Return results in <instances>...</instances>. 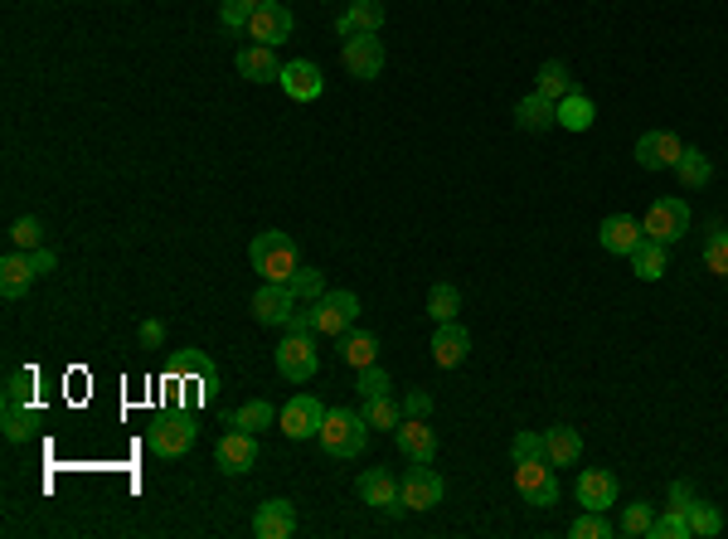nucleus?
<instances>
[{
	"label": "nucleus",
	"mask_w": 728,
	"mask_h": 539,
	"mask_svg": "<svg viewBox=\"0 0 728 539\" xmlns=\"http://www.w3.org/2000/svg\"><path fill=\"white\" fill-rule=\"evenodd\" d=\"M369 423H364V409H326V423H321L316 442L330 452V457L350 462L369 448Z\"/></svg>",
	"instance_id": "obj_1"
},
{
	"label": "nucleus",
	"mask_w": 728,
	"mask_h": 539,
	"mask_svg": "<svg viewBox=\"0 0 728 539\" xmlns=\"http://www.w3.org/2000/svg\"><path fill=\"white\" fill-rule=\"evenodd\" d=\"M248 258H253V273L263 277V283H291L301 267V253L297 243H291V234L283 229H263L248 243Z\"/></svg>",
	"instance_id": "obj_2"
},
{
	"label": "nucleus",
	"mask_w": 728,
	"mask_h": 539,
	"mask_svg": "<svg viewBox=\"0 0 728 539\" xmlns=\"http://www.w3.org/2000/svg\"><path fill=\"white\" fill-rule=\"evenodd\" d=\"M165 375L185 379V389H190L185 409H200V403L214 399V389H218V365L204 355V350H175V355L165 360Z\"/></svg>",
	"instance_id": "obj_3"
},
{
	"label": "nucleus",
	"mask_w": 728,
	"mask_h": 539,
	"mask_svg": "<svg viewBox=\"0 0 728 539\" xmlns=\"http://www.w3.org/2000/svg\"><path fill=\"white\" fill-rule=\"evenodd\" d=\"M200 438V423H194V409H180V413H161V418L146 428V448L155 457H185Z\"/></svg>",
	"instance_id": "obj_4"
},
{
	"label": "nucleus",
	"mask_w": 728,
	"mask_h": 539,
	"mask_svg": "<svg viewBox=\"0 0 728 539\" xmlns=\"http://www.w3.org/2000/svg\"><path fill=\"white\" fill-rule=\"evenodd\" d=\"M442 496H447V481L432 472V462H413L409 472L399 476L403 511H432V505H442Z\"/></svg>",
	"instance_id": "obj_5"
},
{
	"label": "nucleus",
	"mask_w": 728,
	"mask_h": 539,
	"mask_svg": "<svg viewBox=\"0 0 728 539\" xmlns=\"http://www.w3.org/2000/svg\"><path fill=\"white\" fill-rule=\"evenodd\" d=\"M515 491L525 496L529 505L549 511V505L558 501V476H554V466H549V457H525V462H515Z\"/></svg>",
	"instance_id": "obj_6"
},
{
	"label": "nucleus",
	"mask_w": 728,
	"mask_h": 539,
	"mask_svg": "<svg viewBox=\"0 0 728 539\" xmlns=\"http://www.w3.org/2000/svg\"><path fill=\"white\" fill-rule=\"evenodd\" d=\"M641 229H647V238H655V243H680L685 234H690V204L675 200V195H665V200L651 204V214L641 220Z\"/></svg>",
	"instance_id": "obj_7"
},
{
	"label": "nucleus",
	"mask_w": 728,
	"mask_h": 539,
	"mask_svg": "<svg viewBox=\"0 0 728 539\" xmlns=\"http://www.w3.org/2000/svg\"><path fill=\"white\" fill-rule=\"evenodd\" d=\"M311 316H316V336H346L360 321V297L355 292H326L311 302Z\"/></svg>",
	"instance_id": "obj_8"
},
{
	"label": "nucleus",
	"mask_w": 728,
	"mask_h": 539,
	"mask_svg": "<svg viewBox=\"0 0 728 539\" xmlns=\"http://www.w3.org/2000/svg\"><path fill=\"white\" fill-rule=\"evenodd\" d=\"M273 360H277V375L291 379V385H306L321 369V355H316V346H311V336H291V330H287L283 346L273 350Z\"/></svg>",
	"instance_id": "obj_9"
},
{
	"label": "nucleus",
	"mask_w": 728,
	"mask_h": 539,
	"mask_svg": "<svg viewBox=\"0 0 728 539\" xmlns=\"http://www.w3.org/2000/svg\"><path fill=\"white\" fill-rule=\"evenodd\" d=\"M277 423H283L287 438L311 442V438L321 433V423H326V409H321V399H311V393H297V399H291L287 409L277 413Z\"/></svg>",
	"instance_id": "obj_10"
},
{
	"label": "nucleus",
	"mask_w": 728,
	"mask_h": 539,
	"mask_svg": "<svg viewBox=\"0 0 728 539\" xmlns=\"http://www.w3.org/2000/svg\"><path fill=\"white\" fill-rule=\"evenodd\" d=\"M214 462H218V472H228V476L253 472L258 466V433H243V428L224 433L218 448H214Z\"/></svg>",
	"instance_id": "obj_11"
},
{
	"label": "nucleus",
	"mask_w": 728,
	"mask_h": 539,
	"mask_svg": "<svg viewBox=\"0 0 728 539\" xmlns=\"http://www.w3.org/2000/svg\"><path fill=\"white\" fill-rule=\"evenodd\" d=\"M297 302L301 297L291 292V283H263L253 292V316L263 321V326H287V321L297 316Z\"/></svg>",
	"instance_id": "obj_12"
},
{
	"label": "nucleus",
	"mask_w": 728,
	"mask_h": 539,
	"mask_svg": "<svg viewBox=\"0 0 728 539\" xmlns=\"http://www.w3.org/2000/svg\"><path fill=\"white\" fill-rule=\"evenodd\" d=\"M685 155V141L675 131H641L637 137V165L641 171H675V161Z\"/></svg>",
	"instance_id": "obj_13"
},
{
	"label": "nucleus",
	"mask_w": 728,
	"mask_h": 539,
	"mask_svg": "<svg viewBox=\"0 0 728 539\" xmlns=\"http://www.w3.org/2000/svg\"><path fill=\"white\" fill-rule=\"evenodd\" d=\"M355 491H360V501H364V505H374V511H384V515H403L399 481H393V476L384 472V466H369V472H360Z\"/></svg>",
	"instance_id": "obj_14"
},
{
	"label": "nucleus",
	"mask_w": 728,
	"mask_h": 539,
	"mask_svg": "<svg viewBox=\"0 0 728 539\" xmlns=\"http://www.w3.org/2000/svg\"><path fill=\"white\" fill-rule=\"evenodd\" d=\"M340 59H346L350 78H379L384 74V39L379 35H355L346 39V49H340Z\"/></svg>",
	"instance_id": "obj_15"
},
{
	"label": "nucleus",
	"mask_w": 728,
	"mask_h": 539,
	"mask_svg": "<svg viewBox=\"0 0 728 539\" xmlns=\"http://www.w3.org/2000/svg\"><path fill=\"white\" fill-rule=\"evenodd\" d=\"M248 35L258 39V45H283V39H291V10L277 5V0H263V5L253 10V20H248Z\"/></svg>",
	"instance_id": "obj_16"
},
{
	"label": "nucleus",
	"mask_w": 728,
	"mask_h": 539,
	"mask_svg": "<svg viewBox=\"0 0 728 539\" xmlns=\"http://www.w3.org/2000/svg\"><path fill=\"white\" fill-rule=\"evenodd\" d=\"M466 355H472V336H466L462 321H437V330H432V360L437 365L456 369Z\"/></svg>",
	"instance_id": "obj_17"
},
{
	"label": "nucleus",
	"mask_w": 728,
	"mask_h": 539,
	"mask_svg": "<svg viewBox=\"0 0 728 539\" xmlns=\"http://www.w3.org/2000/svg\"><path fill=\"white\" fill-rule=\"evenodd\" d=\"M283 92L291 102H316L321 92H326V78H321V64H311V59H297V64H283Z\"/></svg>",
	"instance_id": "obj_18"
},
{
	"label": "nucleus",
	"mask_w": 728,
	"mask_h": 539,
	"mask_svg": "<svg viewBox=\"0 0 728 539\" xmlns=\"http://www.w3.org/2000/svg\"><path fill=\"white\" fill-rule=\"evenodd\" d=\"M29 283H39L35 258L20 253V248H10V253L0 258V297H5V302H15V297L29 292Z\"/></svg>",
	"instance_id": "obj_19"
},
{
	"label": "nucleus",
	"mask_w": 728,
	"mask_h": 539,
	"mask_svg": "<svg viewBox=\"0 0 728 539\" xmlns=\"http://www.w3.org/2000/svg\"><path fill=\"white\" fill-rule=\"evenodd\" d=\"M253 535L258 539H291L297 535V505L291 501H263L258 505V515H253Z\"/></svg>",
	"instance_id": "obj_20"
},
{
	"label": "nucleus",
	"mask_w": 728,
	"mask_h": 539,
	"mask_svg": "<svg viewBox=\"0 0 728 539\" xmlns=\"http://www.w3.org/2000/svg\"><path fill=\"white\" fill-rule=\"evenodd\" d=\"M578 505L582 511H612L617 505V476L602 472V466L578 472Z\"/></svg>",
	"instance_id": "obj_21"
},
{
	"label": "nucleus",
	"mask_w": 728,
	"mask_h": 539,
	"mask_svg": "<svg viewBox=\"0 0 728 539\" xmlns=\"http://www.w3.org/2000/svg\"><path fill=\"white\" fill-rule=\"evenodd\" d=\"M393 442H399V452L409 462H432L437 457V433L428 428V418H403L399 428H393Z\"/></svg>",
	"instance_id": "obj_22"
},
{
	"label": "nucleus",
	"mask_w": 728,
	"mask_h": 539,
	"mask_svg": "<svg viewBox=\"0 0 728 539\" xmlns=\"http://www.w3.org/2000/svg\"><path fill=\"white\" fill-rule=\"evenodd\" d=\"M340 39H355V35H379L384 29V0H350L336 20Z\"/></svg>",
	"instance_id": "obj_23"
},
{
	"label": "nucleus",
	"mask_w": 728,
	"mask_h": 539,
	"mask_svg": "<svg viewBox=\"0 0 728 539\" xmlns=\"http://www.w3.org/2000/svg\"><path fill=\"white\" fill-rule=\"evenodd\" d=\"M641 238H647V229H641V220H631V214H607L598 229V243L617 258H631V248H637Z\"/></svg>",
	"instance_id": "obj_24"
},
{
	"label": "nucleus",
	"mask_w": 728,
	"mask_h": 539,
	"mask_svg": "<svg viewBox=\"0 0 728 539\" xmlns=\"http://www.w3.org/2000/svg\"><path fill=\"white\" fill-rule=\"evenodd\" d=\"M515 127L519 131H549V127H558V102L554 98H544V92H529V98H519L515 102Z\"/></svg>",
	"instance_id": "obj_25"
},
{
	"label": "nucleus",
	"mask_w": 728,
	"mask_h": 539,
	"mask_svg": "<svg viewBox=\"0 0 728 539\" xmlns=\"http://www.w3.org/2000/svg\"><path fill=\"white\" fill-rule=\"evenodd\" d=\"M238 74H243L248 83H277L283 78V64H277V54H273V45H248V49H238Z\"/></svg>",
	"instance_id": "obj_26"
},
{
	"label": "nucleus",
	"mask_w": 728,
	"mask_h": 539,
	"mask_svg": "<svg viewBox=\"0 0 728 539\" xmlns=\"http://www.w3.org/2000/svg\"><path fill=\"white\" fill-rule=\"evenodd\" d=\"M665 267H670V248L655 243V238H641L637 248H631V273L641 277V283H661Z\"/></svg>",
	"instance_id": "obj_27"
},
{
	"label": "nucleus",
	"mask_w": 728,
	"mask_h": 539,
	"mask_svg": "<svg viewBox=\"0 0 728 539\" xmlns=\"http://www.w3.org/2000/svg\"><path fill=\"white\" fill-rule=\"evenodd\" d=\"M544 457H549V466H574V462L582 457V438H578V428H568V423L549 428V433H544Z\"/></svg>",
	"instance_id": "obj_28"
},
{
	"label": "nucleus",
	"mask_w": 728,
	"mask_h": 539,
	"mask_svg": "<svg viewBox=\"0 0 728 539\" xmlns=\"http://www.w3.org/2000/svg\"><path fill=\"white\" fill-rule=\"evenodd\" d=\"M340 360H346L350 369L379 365V336H369V330H355V326H350L346 336H340Z\"/></svg>",
	"instance_id": "obj_29"
},
{
	"label": "nucleus",
	"mask_w": 728,
	"mask_h": 539,
	"mask_svg": "<svg viewBox=\"0 0 728 539\" xmlns=\"http://www.w3.org/2000/svg\"><path fill=\"white\" fill-rule=\"evenodd\" d=\"M592 122H598V108H592V98L582 88H574L568 98H558V127L564 131H588Z\"/></svg>",
	"instance_id": "obj_30"
},
{
	"label": "nucleus",
	"mask_w": 728,
	"mask_h": 539,
	"mask_svg": "<svg viewBox=\"0 0 728 539\" xmlns=\"http://www.w3.org/2000/svg\"><path fill=\"white\" fill-rule=\"evenodd\" d=\"M675 175H680L685 190H704V185L714 180V165H710V155H704L700 147H685V155L675 161Z\"/></svg>",
	"instance_id": "obj_31"
},
{
	"label": "nucleus",
	"mask_w": 728,
	"mask_h": 539,
	"mask_svg": "<svg viewBox=\"0 0 728 539\" xmlns=\"http://www.w3.org/2000/svg\"><path fill=\"white\" fill-rule=\"evenodd\" d=\"M273 418H277V409H273V403H267V399H248V403H238V409H234V418H228V428L263 433Z\"/></svg>",
	"instance_id": "obj_32"
},
{
	"label": "nucleus",
	"mask_w": 728,
	"mask_h": 539,
	"mask_svg": "<svg viewBox=\"0 0 728 539\" xmlns=\"http://www.w3.org/2000/svg\"><path fill=\"white\" fill-rule=\"evenodd\" d=\"M578 83H574V74H568L564 64H558V59H549L544 68H539V78H535V92H544V98H568V92H574Z\"/></svg>",
	"instance_id": "obj_33"
},
{
	"label": "nucleus",
	"mask_w": 728,
	"mask_h": 539,
	"mask_svg": "<svg viewBox=\"0 0 728 539\" xmlns=\"http://www.w3.org/2000/svg\"><path fill=\"white\" fill-rule=\"evenodd\" d=\"M364 423L379 433H393L403 423V403H393L389 393H379V399H364Z\"/></svg>",
	"instance_id": "obj_34"
},
{
	"label": "nucleus",
	"mask_w": 728,
	"mask_h": 539,
	"mask_svg": "<svg viewBox=\"0 0 728 539\" xmlns=\"http://www.w3.org/2000/svg\"><path fill=\"white\" fill-rule=\"evenodd\" d=\"M39 428V413L29 409V403H15V409H5V442H29Z\"/></svg>",
	"instance_id": "obj_35"
},
{
	"label": "nucleus",
	"mask_w": 728,
	"mask_h": 539,
	"mask_svg": "<svg viewBox=\"0 0 728 539\" xmlns=\"http://www.w3.org/2000/svg\"><path fill=\"white\" fill-rule=\"evenodd\" d=\"M690 535H700V539L724 535V515H719V505H710V501H690Z\"/></svg>",
	"instance_id": "obj_36"
},
{
	"label": "nucleus",
	"mask_w": 728,
	"mask_h": 539,
	"mask_svg": "<svg viewBox=\"0 0 728 539\" xmlns=\"http://www.w3.org/2000/svg\"><path fill=\"white\" fill-rule=\"evenodd\" d=\"M456 311H462V292H456L452 283H437L428 292V316L432 321H456Z\"/></svg>",
	"instance_id": "obj_37"
},
{
	"label": "nucleus",
	"mask_w": 728,
	"mask_h": 539,
	"mask_svg": "<svg viewBox=\"0 0 728 539\" xmlns=\"http://www.w3.org/2000/svg\"><path fill=\"white\" fill-rule=\"evenodd\" d=\"M651 539H690V515L665 505V515L651 521Z\"/></svg>",
	"instance_id": "obj_38"
},
{
	"label": "nucleus",
	"mask_w": 728,
	"mask_h": 539,
	"mask_svg": "<svg viewBox=\"0 0 728 539\" xmlns=\"http://www.w3.org/2000/svg\"><path fill=\"white\" fill-rule=\"evenodd\" d=\"M568 535L574 539H612V521L607 511H582L574 525H568Z\"/></svg>",
	"instance_id": "obj_39"
},
{
	"label": "nucleus",
	"mask_w": 728,
	"mask_h": 539,
	"mask_svg": "<svg viewBox=\"0 0 728 539\" xmlns=\"http://www.w3.org/2000/svg\"><path fill=\"white\" fill-rule=\"evenodd\" d=\"M10 248H20V253L45 248V224H39V220H15V224H10Z\"/></svg>",
	"instance_id": "obj_40"
},
{
	"label": "nucleus",
	"mask_w": 728,
	"mask_h": 539,
	"mask_svg": "<svg viewBox=\"0 0 728 539\" xmlns=\"http://www.w3.org/2000/svg\"><path fill=\"white\" fill-rule=\"evenodd\" d=\"M258 5H263V0H218V25H224V29H248V20H253Z\"/></svg>",
	"instance_id": "obj_41"
},
{
	"label": "nucleus",
	"mask_w": 728,
	"mask_h": 539,
	"mask_svg": "<svg viewBox=\"0 0 728 539\" xmlns=\"http://www.w3.org/2000/svg\"><path fill=\"white\" fill-rule=\"evenodd\" d=\"M704 267H710L714 277H728V229H714L704 238Z\"/></svg>",
	"instance_id": "obj_42"
},
{
	"label": "nucleus",
	"mask_w": 728,
	"mask_h": 539,
	"mask_svg": "<svg viewBox=\"0 0 728 539\" xmlns=\"http://www.w3.org/2000/svg\"><path fill=\"white\" fill-rule=\"evenodd\" d=\"M651 521H655L651 501H637V505H627V511H622V535H627V539H641V535H651Z\"/></svg>",
	"instance_id": "obj_43"
},
{
	"label": "nucleus",
	"mask_w": 728,
	"mask_h": 539,
	"mask_svg": "<svg viewBox=\"0 0 728 539\" xmlns=\"http://www.w3.org/2000/svg\"><path fill=\"white\" fill-rule=\"evenodd\" d=\"M291 292H297L301 302H316V297H326V273H316V267H297V277H291Z\"/></svg>",
	"instance_id": "obj_44"
},
{
	"label": "nucleus",
	"mask_w": 728,
	"mask_h": 539,
	"mask_svg": "<svg viewBox=\"0 0 728 539\" xmlns=\"http://www.w3.org/2000/svg\"><path fill=\"white\" fill-rule=\"evenodd\" d=\"M355 389H360V399H379V393H389V369L384 365H364L360 369V379H355Z\"/></svg>",
	"instance_id": "obj_45"
},
{
	"label": "nucleus",
	"mask_w": 728,
	"mask_h": 539,
	"mask_svg": "<svg viewBox=\"0 0 728 539\" xmlns=\"http://www.w3.org/2000/svg\"><path fill=\"white\" fill-rule=\"evenodd\" d=\"M29 393H35V375H25V369H10V375H5V409L29 403Z\"/></svg>",
	"instance_id": "obj_46"
},
{
	"label": "nucleus",
	"mask_w": 728,
	"mask_h": 539,
	"mask_svg": "<svg viewBox=\"0 0 728 539\" xmlns=\"http://www.w3.org/2000/svg\"><path fill=\"white\" fill-rule=\"evenodd\" d=\"M525 457H544V433H515L510 462H525Z\"/></svg>",
	"instance_id": "obj_47"
},
{
	"label": "nucleus",
	"mask_w": 728,
	"mask_h": 539,
	"mask_svg": "<svg viewBox=\"0 0 728 539\" xmlns=\"http://www.w3.org/2000/svg\"><path fill=\"white\" fill-rule=\"evenodd\" d=\"M428 413H432V393L409 389V399H403V418H428Z\"/></svg>",
	"instance_id": "obj_48"
},
{
	"label": "nucleus",
	"mask_w": 728,
	"mask_h": 539,
	"mask_svg": "<svg viewBox=\"0 0 728 539\" xmlns=\"http://www.w3.org/2000/svg\"><path fill=\"white\" fill-rule=\"evenodd\" d=\"M137 336H141L146 350H161V346H165V326H161V321H141Z\"/></svg>",
	"instance_id": "obj_49"
},
{
	"label": "nucleus",
	"mask_w": 728,
	"mask_h": 539,
	"mask_svg": "<svg viewBox=\"0 0 728 539\" xmlns=\"http://www.w3.org/2000/svg\"><path fill=\"white\" fill-rule=\"evenodd\" d=\"M287 330H291V336H316V316H311V311H301V306H297V316L287 321Z\"/></svg>",
	"instance_id": "obj_50"
},
{
	"label": "nucleus",
	"mask_w": 728,
	"mask_h": 539,
	"mask_svg": "<svg viewBox=\"0 0 728 539\" xmlns=\"http://www.w3.org/2000/svg\"><path fill=\"white\" fill-rule=\"evenodd\" d=\"M690 501H694L690 481H675V486H670V511H685V515H690Z\"/></svg>",
	"instance_id": "obj_51"
},
{
	"label": "nucleus",
	"mask_w": 728,
	"mask_h": 539,
	"mask_svg": "<svg viewBox=\"0 0 728 539\" xmlns=\"http://www.w3.org/2000/svg\"><path fill=\"white\" fill-rule=\"evenodd\" d=\"M29 258H35L39 277H45V273H54V263H59V258H54V253H49V248H35V253H29Z\"/></svg>",
	"instance_id": "obj_52"
}]
</instances>
